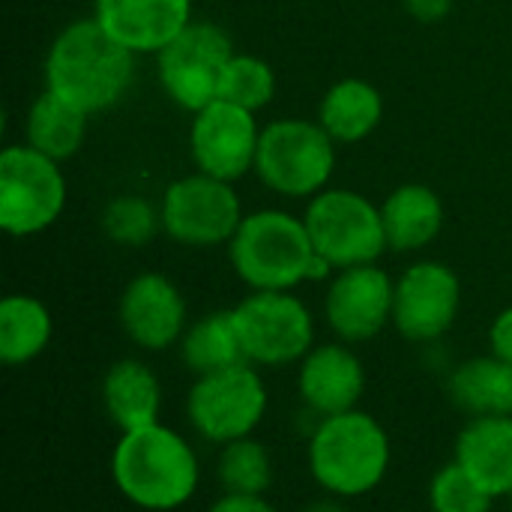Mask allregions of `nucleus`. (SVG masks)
Here are the masks:
<instances>
[{
  "label": "nucleus",
  "mask_w": 512,
  "mask_h": 512,
  "mask_svg": "<svg viewBox=\"0 0 512 512\" xmlns=\"http://www.w3.org/2000/svg\"><path fill=\"white\" fill-rule=\"evenodd\" d=\"M111 480L138 510L171 512L186 507L201 483L192 444L165 423L123 432L111 453Z\"/></svg>",
  "instance_id": "1"
},
{
  "label": "nucleus",
  "mask_w": 512,
  "mask_h": 512,
  "mask_svg": "<svg viewBox=\"0 0 512 512\" xmlns=\"http://www.w3.org/2000/svg\"><path fill=\"white\" fill-rule=\"evenodd\" d=\"M132 69L135 54L93 15L57 33L45 60V84L81 111L96 114L123 99L132 84Z\"/></svg>",
  "instance_id": "2"
},
{
  "label": "nucleus",
  "mask_w": 512,
  "mask_h": 512,
  "mask_svg": "<svg viewBox=\"0 0 512 512\" xmlns=\"http://www.w3.org/2000/svg\"><path fill=\"white\" fill-rule=\"evenodd\" d=\"M234 273L252 291H291L306 279L336 273L312 246L303 219L285 210H258L243 216L228 243Z\"/></svg>",
  "instance_id": "3"
},
{
  "label": "nucleus",
  "mask_w": 512,
  "mask_h": 512,
  "mask_svg": "<svg viewBox=\"0 0 512 512\" xmlns=\"http://www.w3.org/2000/svg\"><path fill=\"white\" fill-rule=\"evenodd\" d=\"M309 474L333 498H363L375 492L393 459L390 435L369 411L321 417L309 435Z\"/></svg>",
  "instance_id": "4"
},
{
  "label": "nucleus",
  "mask_w": 512,
  "mask_h": 512,
  "mask_svg": "<svg viewBox=\"0 0 512 512\" xmlns=\"http://www.w3.org/2000/svg\"><path fill=\"white\" fill-rule=\"evenodd\" d=\"M336 168V141L312 120H273L261 129L255 171L261 183L285 198H315Z\"/></svg>",
  "instance_id": "5"
},
{
  "label": "nucleus",
  "mask_w": 512,
  "mask_h": 512,
  "mask_svg": "<svg viewBox=\"0 0 512 512\" xmlns=\"http://www.w3.org/2000/svg\"><path fill=\"white\" fill-rule=\"evenodd\" d=\"M270 393L252 363L210 372L192 381L186 393V420L207 444H231L255 435L267 417Z\"/></svg>",
  "instance_id": "6"
},
{
  "label": "nucleus",
  "mask_w": 512,
  "mask_h": 512,
  "mask_svg": "<svg viewBox=\"0 0 512 512\" xmlns=\"http://www.w3.org/2000/svg\"><path fill=\"white\" fill-rule=\"evenodd\" d=\"M315 252L333 267L348 270L378 264L390 249L381 207L351 189H324L309 201L303 216Z\"/></svg>",
  "instance_id": "7"
},
{
  "label": "nucleus",
  "mask_w": 512,
  "mask_h": 512,
  "mask_svg": "<svg viewBox=\"0 0 512 512\" xmlns=\"http://www.w3.org/2000/svg\"><path fill=\"white\" fill-rule=\"evenodd\" d=\"M66 207V180L57 159L30 144H9L0 153V228L12 237H33L51 228Z\"/></svg>",
  "instance_id": "8"
},
{
  "label": "nucleus",
  "mask_w": 512,
  "mask_h": 512,
  "mask_svg": "<svg viewBox=\"0 0 512 512\" xmlns=\"http://www.w3.org/2000/svg\"><path fill=\"white\" fill-rule=\"evenodd\" d=\"M246 363L279 369L315 348V318L291 291H252L234 309Z\"/></svg>",
  "instance_id": "9"
},
{
  "label": "nucleus",
  "mask_w": 512,
  "mask_h": 512,
  "mask_svg": "<svg viewBox=\"0 0 512 512\" xmlns=\"http://www.w3.org/2000/svg\"><path fill=\"white\" fill-rule=\"evenodd\" d=\"M231 36L210 21H192L168 48L156 54L165 93L186 111H201L219 99L222 75L234 57Z\"/></svg>",
  "instance_id": "10"
},
{
  "label": "nucleus",
  "mask_w": 512,
  "mask_h": 512,
  "mask_svg": "<svg viewBox=\"0 0 512 512\" xmlns=\"http://www.w3.org/2000/svg\"><path fill=\"white\" fill-rule=\"evenodd\" d=\"M243 222L240 195L228 180L210 177L204 171L189 174L168 186L162 201V231L195 249L231 243Z\"/></svg>",
  "instance_id": "11"
},
{
  "label": "nucleus",
  "mask_w": 512,
  "mask_h": 512,
  "mask_svg": "<svg viewBox=\"0 0 512 512\" xmlns=\"http://www.w3.org/2000/svg\"><path fill=\"white\" fill-rule=\"evenodd\" d=\"M462 285L441 261L411 264L396 282L393 327L408 342H438L459 318Z\"/></svg>",
  "instance_id": "12"
},
{
  "label": "nucleus",
  "mask_w": 512,
  "mask_h": 512,
  "mask_svg": "<svg viewBox=\"0 0 512 512\" xmlns=\"http://www.w3.org/2000/svg\"><path fill=\"white\" fill-rule=\"evenodd\" d=\"M261 129L255 111L240 108L234 102L216 99L207 108L195 111L189 144L198 171L219 180H240L255 168Z\"/></svg>",
  "instance_id": "13"
},
{
  "label": "nucleus",
  "mask_w": 512,
  "mask_h": 512,
  "mask_svg": "<svg viewBox=\"0 0 512 512\" xmlns=\"http://www.w3.org/2000/svg\"><path fill=\"white\" fill-rule=\"evenodd\" d=\"M393 300L396 282L378 264L336 270L324 297V318L339 342L360 345L393 324Z\"/></svg>",
  "instance_id": "14"
},
{
  "label": "nucleus",
  "mask_w": 512,
  "mask_h": 512,
  "mask_svg": "<svg viewBox=\"0 0 512 512\" xmlns=\"http://www.w3.org/2000/svg\"><path fill=\"white\" fill-rule=\"evenodd\" d=\"M117 315L129 342L144 351H165L171 345H180L189 327L186 300L165 273L135 276L123 288Z\"/></svg>",
  "instance_id": "15"
},
{
  "label": "nucleus",
  "mask_w": 512,
  "mask_h": 512,
  "mask_svg": "<svg viewBox=\"0 0 512 512\" xmlns=\"http://www.w3.org/2000/svg\"><path fill=\"white\" fill-rule=\"evenodd\" d=\"M366 390V366L345 342L315 345L297 372V393L300 402L318 414L333 417L360 408Z\"/></svg>",
  "instance_id": "16"
},
{
  "label": "nucleus",
  "mask_w": 512,
  "mask_h": 512,
  "mask_svg": "<svg viewBox=\"0 0 512 512\" xmlns=\"http://www.w3.org/2000/svg\"><path fill=\"white\" fill-rule=\"evenodd\" d=\"M96 18L132 54H159L192 24V0H96Z\"/></svg>",
  "instance_id": "17"
},
{
  "label": "nucleus",
  "mask_w": 512,
  "mask_h": 512,
  "mask_svg": "<svg viewBox=\"0 0 512 512\" xmlns=\"http://www.w3.org/2000/svg\"><path fill=\"white\" fill-rule=\"evenodd\" d=\"M453 459L468 477L495 501L512 495V417H471L459 438Z\"/></svg>",
  "instance_id": "18"
},
{
  "label": "nucleus",
  "mask_w": 512,
  "mask_h": 512,
  "mask_svg": "<svg viewBox=\"0 0 512 512\" xmlns=\"http://www.w3.org/2000/svg\"><path fill=\"white\" fill-rule=\"evenodd\" d=\"M102 408L120 435L162 423V384L156 372L141 360H117L102 378Z\"/></svg>",
  "instance_id": "19"
},
{
  "label": "nucleus",
  "mask_w": 512,
  "mask_h": 512,
  "mask_svg": "<svg viewBox=\"0 0 512 512\" xmlns=\"http://www.w3.org/2000/svg\"><path fill=\"white\" fill-rule=\"evenodd\" d=\"M450 402L468 417H512V363L486 354L453 369Z\"/></svg>",
  "instance_id": "20"
},
{
  "label": "nucleus",
  "mask_w": 512,
  "mask_h": 512,
  "mask_svg": "<svg viewBox=\"0 0 512 512\" xmlns=\"http://www.w3.org/2000/svg\"><path fill=\"white\" fill-rule=\"evenodd\" d=\"M387 243L396 252H417L426 249L444 225V204L441 198L423 183H405L381 207Z\"/></svg>",
  "instance_id": "21"
},
{
  "label": "nucleus",
  "mask_w": 512,
  "mask_h": 512,
  "mask_svg": "<svg viewBox=\"0 0 512 512\" xmlns=\"http://www.w3.org/2000/svg\"><path fill=\"white\" fill-rule=\"evenodd\" d=\"M384 120V99L378 87L363 78L336 81L318 108V123L336 144H357L378 129Z\"/></svg>",
  "instance_id": "22"
},
{
  "label": "nucleus",
  "mask_w": 512,
  "mask_h": 512,
  "mask_svg": "<svg viewBox=\"0 0 512 512\" xmlns=\"http://www.w3.org/2000/svg\"><path fill=\"white\" fill-rule=\"evenodd\" d=\"M54 321L42 300L9 294L0 300V360L6 366L33 363L51 342Z\"/></svg>",
  "instance_id": "23"
},
{
  "label": "nucleus",
  "mask_w": 512,
  "mask_h": 512,
  "mask_svg": "<svg viewBox=\"0 0 512 512\" xmlns=\"http://www.w3.org/2000/svg\"><path fill=\"white\" fill-rule=\"evenodd\" d=\"M180 360L195 378L246 363L234 312H210L189 324L180 339Z\"/></svg>",
  "instance_id": "24"
},
{
  "label": "nucleus",
  "mask_w": 512,
  "mask_h": 512,
  "mask_svg": "<svg viewBox=\"0 0 512 512\" xmlns=\"http://www.w3.org/2000/svg\"><path fill=\"white\" fill-rule=\"evenodd\" d=\"M87 111L66 102L54 90H45L27 114V144L51 159H69L84 144Z\"/></svg>",
  "instance_id": "25"
},
{
  "label": "nucleus",
  "mask_w": 512,
  "mask_h": 512,
  "mask_svg": "<svg viewBox=\"0 0 512 512\" xmlns=\"http://www.w3.org/2000/svg\"><path fill=\"white\" fill-rule=\"evenodd\" d=\"M216 477L225 495H267L273 486V456L255 435L231 441L219 450Z\"/></svg>",
  "instance_id": "26"
},
{
  "label": "nucleus",
  "mask_w": 512,
  "mask_h": 512,
  "mask_svg": "<svg viewBox=\"0 0 512 512\" xmlns=\"http://www.w3.org/2000/svg\"><path fill=\"white\" fill-rule=\"evenodd\" d=\"M273 93H276V75H273L270 63H264L255 54H234L228 60L222 87H219V99L234 102L249 111H258V108L270 105Z\"/></svg>",
  "instance_id": "27"
},
{
  "label": "nucleus",
  "mask_w": 512,
  "mask_h": 512,
  "mask_svg": "<svg viewBox=\"0 0 512 512\" xmlns=\"http://www.w3.org/2000/svg\"><path fill=\"white\" fill-rule=\"evenodd\" d=\"M102 228L120 246H147L162 228V210L138 195H120L105 207Z\"/></svg>",
  "instance_id": "28"
},
{
  "label": "nucleus",
  "mask_w": 512,
  "mask_h": 512,
  "mask_svg": "<svg viewBox=\"0 0 512 512\" xmlns=\"http://www.w3.org/2000/svg\"><path fill=\"white\" fill-rule=\"evenodd\" d=\"M429 507L432 512H492L495 498L480 489L468 471L453 459L435 471L429 483Z\"/></svg>",
  "instance_id": "29"
},
{
  "label": "nucleus",
  "mask_w": 512,
  "mask_h": 512,
  "mask_svg": "<svg viewBox=\"0 0 512 512\" xmlns=\"http://www.w3.org/2000/svg\"><path fill=\"white\" fill-rule=\"evenodd\" d=\"M207 512H279L276 504L267 501V495H219Z\"/></svg>",
  "instance_id": "30"
},
{
  "label": "nucleus",
  "mask_w": 512,
  "mask_h": 512,
  "mask_svg": "<svg viewBox=\"0 0 512 512\" xmlns=\"http://www.w3.org/2000/svg\"><path fill=\"white\" fill-rule=\"evenodd\" d=\"M489 354L512 363V306H507L489 327Z\"/></svg>",
  "instance_id": "31"
},
{
  "label": "nucleus",
  "mask_w": 512,
  "mask_h": 512,
  "mask_svg": "<svg viewBox=\"0 0 512 512\" xmlns=\"http://www.w3.org/2000/svg\"><path fill=\"white\" fill-rule=\"evenodd\" d=\"M405 9H408L417 21L435 24V21H441V18L450 15L453 0H405Z\"/></svg>",
  "instance_id": "32"
},
{
  "label": "nucleus",
  "mask_w": 512,
  "mask_h": 512,
  "mask_svg": "<svg viewBox=\"0 0 512 512\" xmlns=\"http://www.w3.org/2000/svg\"><path fill=\"white\" fill-rule=\"evenodd\" d=\"M303 512H348L345 510V504H342V498H321V501H312L309 507H303Z\"/></svg>",
  "instance_id": "33"
},
{
  "label": "nucleus",
  "mask_w": 512,
  "mask_h": 512,
  "mask_svg": "<svg viewBox=\"0 0 512 512\" xmlns=\"http://www.w3.org/2000/svg\"><path fill=\"white\" fill-rule=\"evenodd\" d=\"M510 510H512V495H510Z\"/></svg>",
  "instance_id": "34"
}]
</instances>
